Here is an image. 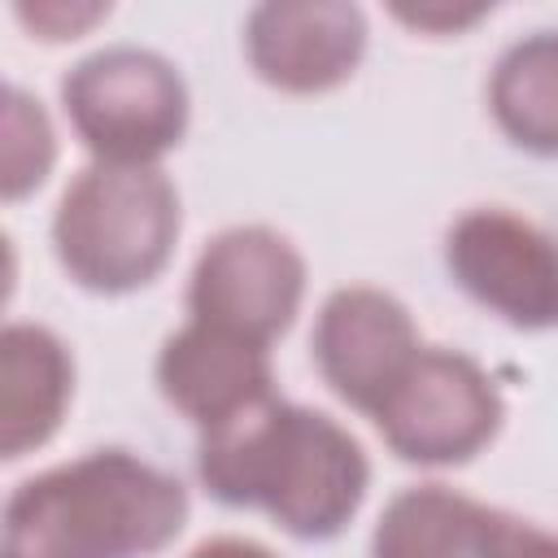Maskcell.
<instances>
[{
  "instance_id": "obj_5",
  "label": "cell",
  "mask_w": 558,
  "mask_h": 558,
  "mask_svg": "<svg viewBox=\"0 0 558 558\" xmlns=\"http://www.w3.org/2000/svg\"><path fill=\"white\" fill-rule=\"evenodd\" d=\"M371 418L397 458L449 466L475 458L497 436L501 392L466 353L423 349Z\"/></svg>"
},
{
  "instance_id": "obj_16",
  "label": "cell",
  "mask_w": 558,
  "mask_h": 558,
  "mask_svg": "<svg viewBox=\"0 0 558 558\" xmlns=\"http://www.w3.org/2000/svg\"><path fill=\"white\" fill-rule=\"evenodd\" d=\"M401 22L410 26H423V31H462L471 26L475 17H484V4H397L392 9Z\"/></svg>"
},
{
  "instance_id": "obj_9",
  "label": "cell",
  "mask_w": 558,
  "mask_h": 558,
  "mask_svg": "<svg viewBox=\"0 0 558 558\" xmlns=\"http://www.w3.org/2000/svg\"><path fill=\"white\" fill-rule=\"evenodd\" d=\"M244 48L270 87L327 92L357 70L366 17L344 0H266L244 22Z\"/></svg>"
},
{
  "instance_id": "obj_7",
  "label": "cell",
  "mask_w": 558,
  "mask_h": 558,
  "mask_svg": "<svg viewBox=\"0 0 558 558\" xmlns=\"http://www.w3.org/2000/svg\"><path fill=\"white\" fill-rule=\"evenodd\" d=\"M445 262L462 292L510 327H558V244L536 222L480 205L445 235Z\"/></svg>"
},
{
  "instance_id": "obj_2",
  "label": "cell",
  "mask_w": 558,
  "mask_h": 558,
  "mask_svg": "<svg viewBox=\"0 0 558 558\" xmlns=\"http://www.w3.org/2000/svg\"><path fill=\"white\" fill-rule=\"evenodd\" d=\"M187 519L174 475L126 449H96L31 475L4 506V558H144Z\"/></svg>"
},
{
  "instance_id": "obj_15",
  "label": "cell",
  "mask_w": 558,
  "mask_h": 558,
  "mask_svg": "<svg viewBox=\"0 0 558 558\" xmlns=\"http://www.w3.org/2000/svg\"><path fill=\"white\" fill-rule=\"evenodd\" d=\"M109 4H61V0H44V4H17V17L26 26H35L44 39H74L78 31H87L96 17H105Z\"/></svg>"
},
{
  "instance_id": "obj_10",
  "label": "cell",
  "mask_w": 558,
  "mask_h": 558,
  "mask_svg": "<svg viewBox=\"0 0 558 558\" xmlns=\"http://www.w3.org/2000/svg\"><path fill=\"white\" fill-rule=\"evenodd\" d=\"M157 384L161 397L205 432L270 397V357L266 344L192 318L161 344Z\"/></svg>"
},
{
  "instance_id": "obj_13",
  "label": "cell",
  "mask_w": 558,
  "mask_h": 558,
  "mask_svg": "<svg viewBox=\"0 0 558 558\" xmlns=\"http://www.w3.org/2000/svg\"><path fill=\"white\" fill-rule=\"evenodd\" d=\"M488 105L519 148L558 157V31L523 35L497 57Z\"/></svg>"
},
{
  "instance_id": "obj_18",
  "label": "cell",
  "mask_w": 558,
  "mask_h": 558,
  "mask_svg": "<svg viewBox=\"0 0 558 558\" xmlns=\"http://www.w3.org/2000/svg\"><path fill=\"white\" fill-rule=\"evenodd\" d=\"M187 558H275V554L257 541H244V536H214V541L196 545Z\"/></svg>"
},
{
  "instance_id": "obj_8",
  "label": "cell",
  "mask_w": 558,
  "mask_h": 558,
  "mask_svg": "<svg viewBox=\"0 0 558 558\" xmlns=\"http://www.w3.org/2000/svg\"><path fill=\"white\" fill-rule=\"evenodd\" d=\"M423 353L410 310L384 288H340L314 323V357L323 379L349 405L375 414L384 397Z\"/></svg>"
},
{
  "instance_id": "obj_11",
  "label": "cell",
  "mask_w": 558,
  "mask_h": 558,
  "mask_svg": "<svg viewBox=\"0 0 558 558\" xmlns=\"http://www.w3.org/2000/svg\"><path fill=\"white\" fill-rule=\"evenodd\" d=\"M514 519L445 484L397 493L371 536V558H506Z\"/></svg>"
},
{
  "instance_id": "obj_12",
  "label": "cell",
  "mask_w": 558,
  "mask_h": 558,
  "mask_svg": "<svg viewBox=\"0 0 558 558\" xmlns=\"http://www.w3.org/2000/svg\"><path fill=\"white\" fill-rule=\"evenodd\" d=\"M74 362L39 323H9L0 336V449L22 458L39 449L70 401Z\"/></svg>"
},
{
  "instance_id": "obj_17",
  "label": "cell",
  "mask_w": 558,
  "mask_h": 558,
  "mask_svg": "<svg viewBox=\"0 0 558 558\" xmlns=\"http://www.w3.org/2000/svg\"><path fill=\"white\" fill-rule=\"evenodd\" d=\"M506 558H558V536L514 519V532H510Z\"/></svg>"
},
{
  "instance_id": "obj_6",
  "label": "cell",
  "mask_w": 558,
  "mask_h": 558,
  "mask_svg": "<svg viewBox=\"0 0 558 558\" xmlns=\"http://www.w3.org/2000/svg\"><path fill=\"white\" fill-rule=\"evenodd\" d=\"M301 292L305 262L288 235L270 227H231L201 248L187 283V310L196 323L270 344L292 323Z\"/></svg>"
},
{
  "instance_id": "obj_4",
  "label": "cell",
  "mask_w": 558,
  "mask_h": 558,
  "mask_svg": "<svg viewBox=\"0 0 558 558\" xmlns=\"http://www.w3.org/2000/svg\"><path fill=\"white\" fill-rule=\"evenodd\" d=\"M61 105L96 161L153 166L187 126V87L179 70L161 52L135 44L83 57L61 78Z\"/></svg>"
},
{
  "instance_id": "obj_3",
  "label": "cell",
  "mask_w": 558,
  "mask_h": 558,
  "mask_svg": "<svg viewBox=\"0 0 558 558\" xmlns=\"http://www.w3.org/2000/svg\"><path fill=\"white\" fill-rule=\"evenodd\" d=\"M179 192L157 166L92 161L70 179L52 214V248L92 292L144 288L174 248Z\"/></svg>"
},
{
  "instance_id": "obj_14",
  "label": "cell",
  "mask_w": 558,
  "mask_h": 558,
  "mask_svg": "<svg viewBox=\"0 0 558 558\" xmlns=\"http://www.w3.org/2000/svg\"><path fill=\"white\" fill-rule=\"evenodd\" d=\"M52 157H57V140L39 100H31L22 87H4V170H0L4 196L17 201L31 187H39L48 179Z\"/></svg>"
},
{
  "instance_id": "obj_1",
  "label": "cell",
  "mask_w": 558,
  "mask_h": 558,
  "mask_svg": "<svg viewBox=\"0 0 558 558\" xmlns=\"http://www.w3.org/2000/svg\"><path fill=\"white\" fill-rule=\"evenodd\" d=\"M196 471L222 506L266 510L301 541L336 536L371 484L362 445L336 418L279 401L275 392L205 427Z\"/></svg>"
}]
</instances>
